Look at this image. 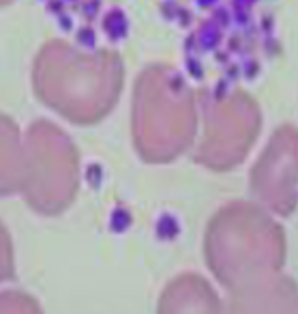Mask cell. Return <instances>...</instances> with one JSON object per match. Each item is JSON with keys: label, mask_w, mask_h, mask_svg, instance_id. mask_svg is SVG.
I'll list each match as a JSON object with an SVG mask.
<instances>
[{"label": "cell", "mask_w": 298, "mask_h": 314, "mask_svg": "<svg viewBox=\"0 0 298 314\" xmlns=\"http://www.w3.org/2000/svg\"><path fill=\"white\" fill-rule=\"evenodd\" d=\"M30 82L45 108L86 127L107 119L118 106L124 60L114 50H84L67 39H50L34 56Z\"/></svg>", "instance_id": "6da1fadb"}, {"label": "cell", "mask_w": 298, "mask_h": 314, "mask_svg": "<svg viewBox=\"0 0 298 314\" xmlns=\"http://www.w3.org/2000/svg\"><path fill=\"white\" fill-rule=\"evenodd\" d=\"M200 127L197 93L167 62L146 65L133 84L131 138L146 164H172L193 149Z\"/></svg>", "instance_id": "7a4b0ae2"}, {"label": "cell", "mask_w": 298, "mask_h": 314, "mask_svg": "<svg viewBox=\"0 0 298 314\" xmlns=\"http://www.w3.org/2000/svg\"><path fill=\"white\" fill-rule=\"evenodd\" d=\"M204 254L217 280L234 291L279 273L285 261V232L260 204L234 200L208 222Z\"/></svg>", "instance_id": "3957f363"}, {"label": "cell", "mask_w": 298, "mask_h": 314, "mask_svg": "<svg viewBox=\"0 0 298 314\" xmlns=\"http://www.w3.org/2000/svg\"><path fill=\"white\" fill-rule=\"evenodd\" d=\"M82 183V157L73 138L48 119L24 131L22 196L39 215H60L73 204Z\"/></svg>", "instance_id": "277c9868"}, {"label": "cell", "mask_w": 298, "mask_h": 314, "mask_svg": "<svg viewBox=\"0 0 298 314\" xmlns=\"http://www.w3.org/2000/svg\"><path fill=\"white\" fill-rule=\"evenodd\" d=\"M200 127L193 142V161L212 172H228L251 153L262 131V110L245 91L223 95L197 93Z\"/></svg>", "instance_id": "5b68a950"}, {"label": "cell", "mask_w": 298, "mask_h": 314, "mask_svg": "<svg viewBox=\"0 0 298 314\" xmlns=\"http://www.w3.org/2000/svg\"><path fill=\"white\" fill-rule=\"evenodd\" d=\"M256 204L273 215H290L298 207V127L281 125L256 159L249 175Z\"/></svg>", "instance_id": "8992f818"}, {"label": "cell", "mask_w": 298, "mask_h": 314, "mask_svg": "<svg viewBox=\"0 0 298 314\" xmlns=\"http://www.w3.org/2000/svg\"><path fill=\"white\" fill-rule=\"evenodd\" d=\"M232 297L225 314H296L298 289L281 273L249 282L230 291Z\"/></svg>", "instance_id": "52a82bcc"}, {"label": "cell", "mask_w": 298, "mask_h": 314, "mask_svg": "<svg viewBox=\"0 0 298 314\" xmlns=\"http://www.w3.org/2000/svg\"><path fill=\"white\" fill-rule=\"evenodd\" d=\"M161 314H225V308L204 277L185 273L167 286Z\"/></svg>", "instance_id": "ba28073f"}, {"label": "cell", "mask_w": 298, "mask_h": 314, "mask_svg": "<svg viewBox=\"0 0 298 314\" xmlns=\"http://www.w3.org/2000/svg\"><path fill=\"white\" fill-rule=\"evenodd\" d=\"M24 133L9 114L0 112V198L22 192Z\"/></svg>", "instance_id": "9c48e42d"}, {"label": "cell", "mask_w": 298, "mask_h": 314, "mask_svg": "<svg viewBox=\"0 0 298 314\" xmlns=\"http://www.w3.org/2000/svg\"><path fill=\"white\" fill-rule=\"evenodd\" d=\"M11 261H13V250H11V237L0 222V275L11 271Z\"/></svg>", "instance_id": "30bf717a"}, {"label": "cell", "mask_w": 298, "mask_h": 314, "mask_svg": "<svg viewBox=\"0 0 298 314\" xmlns=\"http://www.w3.org/2000/svg\"><path fill=\"white\" fill-rule=\"evenodd\" d=\"M15 3V0H0V9H3V7H9V5H13Z\"/></svg>", "instance_id": "8fae6325"}, {"label": "cell", "mask_w": 298, "mask_h": 314, "mask_svg": "<svg viewBox=\"0 0 298 314\" xmlns=\"http://www.w3.org/2000/svg\"><path fill=\"white\" fill-rule=\"evenodd\" d=\"M296 314H298V312H296Z\"/></svg>", "instance_id": "7c38bea8"}]
</instances>
